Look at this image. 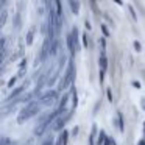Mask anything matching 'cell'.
I'll return each instance as SVG.
<instances>
[{"instance_id": "obj_1", "label": "cell", "mask_w": 145, "mask_h": 145, "mask_svg": "<svg viewBox=\"0 0 145 145\" xmlns=\"http://www.w3.org/2000/svg\"><path fill=\"white\" fill-rule=\"evenodd\" d=\"M39 111V106H38V103H28L25 108H24L22 111L19 112V117H17V120L19 122H24V120H27V119H30V117H33L36 112Z\"/></svg>"}, {"instance_id": "obj_2", "label": "cell", "mask_w": 145, "mask_h": 145, "mask_svg": "<svg viewBox=\"0 0 145 145\" xmlns=\"http://www.w3.org/2000/svg\"><path fill=\"white\" fill-rule=\"evenodd\" d=\"M31 39H33V30L28 33V38H27V42H28V44H31V42H33Z\"/></svg>"}, {"instance_id": "obj_3", "label": "cell", "mask_w": 145, "mask_h": 145, "mask_svg": "<svg viewBox=\"0 0 145 145\" xmlns=\"http://www.w3.org/2000/svg\"><path fill=\"white\" fill-rule=\"evenodd\" d=\"M8 144H10V142H8V139H5V140L0 142V145H8Z\"/></svg>"}, {"instance_id": "obj_4", "label": "cell", "mask_w": 145, "mask_h": 145, "mask_svg": "<svg viewBox=\"0 0 145 145\" xmlns=\"http://www.w3.org/2000/svg\"><path fill=\"white\" fill-rule=\"evenodd\" d=\"M3 58H5V55L2 53V52H0V64H2V61H3Z\"/></svg>"}, {"instance_id": "obj_5", "label": "cell", "mask_w": 145, "mask_h": 145, "mask_svg": "<svg viewBox=\"0 0 145 145\" xmlns=\"http://www.w3.org/2000/svg\"><path fill=\"white\" fill-rule=\"evenodd\" d=\"M3 44H5V39H0V47H3Z\"/></svg>"}]
</instances>
